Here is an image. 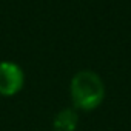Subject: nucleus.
<instances>
[{
  "instance_id": "obj_1",
  "label": "nucleus",
  "mask_w": 131,
  "mask_h": 131,
  "mask_svg": "<svg viewBox=\"0 0 131 131\" xmlns=\"http://www.w3.org/2000/svg\"><path fill=\"white\" fill-rule=\"evenodd\" d=\"M70 97L74 110L85 113L94 111L105 99V83L97 73L82 70L70 82Z\"/></svg>"
},
{
  "instance_id": "obj_2",
  "label": "nucleus",
  "mask_w": 131,
  "mask_h": 131,
  "mask_svg": "<svg viewBox=\"0 0 131 131\" xmlns=\"http://www.w3.org/2000/svg\"><path fill=\"white\" fill-rule=\"evenodd\" d=\"M25 86V71L11 60L0 62V96L13 97Z\"/></svg>"
},
{
  "instance_id": "obj_3",
  "label": "nucleus",
  "mask_w": 131,
  "mask_h": 131,
  "mask_svg": "<svg viewBox=\"0 0 131 131\" xmlns=\"http://www.w3.org/2000/svg\"><path fill=\"white\" fill-rule=\"evenodd\" d=\"M77 125H79V113L74 108L60 110L52 120L54 131H76Z\"/></svg>"
}]
</instances>
